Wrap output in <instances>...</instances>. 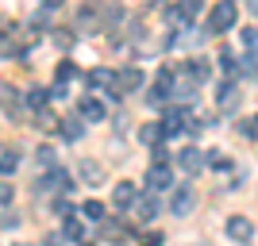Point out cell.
<instances>
[{
	"label": "cell",
	"instance_id": "obj_1",
	"mask_svg": "<svg viewBox=\"0 0 258 246\" xmlns=\"http://www.w3.org/2000/svg\"><path fill=\"white\" fill-rule=\"evenodd\" d=\"M235 23H239V8L231 4V0H216V8L208 12V31L224 35V31H231Z\"/></svg>",
	"mask_w": 258,
	"mask_h": 246
},
{
	"label": "cell",
	"instance_id": "obj_2",
	"mask_svg": "<svg viewBox=\"0 0 258 246\" xmlns=\"http://www.w3.org/2000/svg\"><path fill=\"white\" fill-rule=\"evenodd\" d=\"M224 235L235 246H250L254 242V219H250V215H231L224 223Z\"/></svg>",
	"mask_w": 258,
	"mask_h": 246
},
{
	"label": "cell",
	"instance_id": "obj_3",
	"mask_svg": "<svg viewBox=\"0 0 258 246\" xmlns=\"http://www.w3.org/2000/svg\"><path fill=\"white\" fill-rule=\"evenodd\" d=\"M193 208H197L193 185H173V189H170V215L185 219V215H193Z\"/></svg>",
	"mask_w": 258,
	"mask_h": 246
},
{
	"label": "cell",
	"instance_id": "obj_4",
	"mask_svg": "<svg viewBox=\"0 0 258 246\" xmlns=\"http://www.w3.org/2000/svg\"><path fill=\"white\" fill-rule=\"evenodd\" d=\"M143 185H147L151 193H170V189H173V170H170V161H151V170H147Z\"/></svg>",
	"mask_w": 258,
	"mask_h": 246
},
{
	"label": "cell",
	"instance_id": "obj_5",
	"mask_svg": "<svg viewBox=\"0 0 258 246\" xmlns=\"http://www.w3.org/2000/svg\"><path fill=\"white\" fill-rule=\"evenodd\" d=\"M143 69H135V65H123L116 73V81H112V97H127V93H139L143 89Z\"/></svg>",
	"mask_w": 258,
	"mask_h": 246
},
{
	"label": "cell",
	"instance_id": "obj_6",
	"mask_svg": "<svg viewBox=\"0 0 258 246\" xmlns=\"http://www.w3.org/2000/svg\"><path fill=\"white\" fill-rule=\"evenodd\" d=\"M135 200H139V185L135 181H119L116 189H112V208H119V212L135 208Z\"/></svg>",
	"mask_w": 258,
	"mask_h": 246
},
{
	"label": "cell",
	"instance_id": "obj_7",
	"mask_svg": "<svg viewBox=\"0 0 258 246\" xmlns=\"http://www.w3.org/2000/svg\"><path fill=\"white\" fill-rule=\"evenodd\" d=\"M70 189V173L58 170V166H50V170L39 177V193H66Z\"/></svg>",
	"mask_w": 258,
	"mask_h": 246
},
{
	"label": "cell",
	"instance_id": "obj_8",
	"mask_svg": "<svg viewBox=\"0 0 258 246\" xmlns=\"http://www.w3.org/2000/svg\"><path fill=\"white\" fill-rule=\"evenodd\" d=\"M177 166H181L185 173H201L208 166V154L197 150V146H185V150H177Z\"/></svg>",
	"mask_w": 258,
	"mask_h": 246
},
{
	"label": "cell",
	"instance_id": "obj_9",
	"mask_svg": "<svg viewBox=\"0 0 258 246\" xmlns=\"http://www.w3.org/2000/svg\"><path fill=\"white\" fill-rule=\"evenodd\" d=\"M197 16H201V0H177V4L170 8V20L181 23V27H189Z\"/></svg>",
	"mask_w": 258,
	"mask_h": 246
},
{
	"label": "cell",
	"instance_id": "obj_10",
	"mask_svg": "<svg viewBox=\"0 0 258 246\" xmlns=\"http://www.w3.org/2000/svg\"><path fill=\"white\" fill-rule=\"evenodd\" d=\"M166 139H170V135H166V127H162V119H158V123H143V127H139V142H147L151 150H158Z\"/></svg>",
	"mask_w": 258,
	"mask_h": 246
},
{
	"label": "cell",
	"instance_id": "obj_11",
	"mask_svg": "<svg viewBox=\"0 0 258 246\" xmlns=\"http://www.w3.org/2000/svg\"><path fill=\"white\" fill-rule=\"evenodd\" d=\"M77 116L85 119V123H100V119H104L108 112H104V104H100L97 97H85L81 104H77Z\"/></svg>",
	"mask_w": 258,
	"mask_h": 246
},
{
	"label": "cell",
	"instance_id": "obj_12",
	"mask_svg": "<svg viewBox=\"0 0 258 246\" xmlns=\"http://www.w3.org/2000/svg\"><path fill=\"white\" fill-rule=\"evenodd\" d=\"M216 100H220L224 112H235V108H239V85H235V81H224V85L216 89Z\"/></svg>",
	"mask_w": 258,
	"mask_h": 246
},
{
	"label": "cell",
	"instance_id": "obj_13",
	"mask_svg": "<svg viewBox=\"0 0 258 246\" xmlns=\"http://www.w3.org/2000/svg\"><path fill=\"white\" fill-rule=\"evenodd\" d=\"M189 81H197V85H205L208 77H212V69H208V62L205 58H193V62H185V69H181Z\"/></svg>",
	"mask_w": 258,
	"mask_h": 246
},
{
	"label": "cell",
	"instance_id": "obj_14",
	"mask_svg": "<svg viewBox=\"0 0 258 246\" xmlns=\"http://www.w3.org/2000/svg\"><path fill=\"white\" fill-rule=\"evenodd\" d=\"M131 212H135V219H139V223H151L154 215H158V200H154V196H139Z\"/></svg>",
	"mask_w": 258,
	"mask_h": 246
},
{
	"label": "cell",
	"instance_id": "obj_15",
	"mask_svg": "<svg viewBox=\"0 0 258 246\" xmlns=\"http://www.w3.org/2000/svg\"><path fill=\"white\" fill-rule=\"evenodd\" d=\"M77 177L89 181V185H100V181H104V170H100L93 158H85V161H77Z\"/></svg>",
	"mask_w": 258,
	"mask_h": 246
},
{
	"label": "cell",
	"instance_id": "obj_16",
	"mask_svg": "<svg viewBox=\"0 0 258 246\" xmlns=\"http://www.w3.org/2000/svg\"><path fill=\"white\" fill-rule=\"evenodd\" d=\"M16 166H20V150L0 142V173H16Z\"/></svg>",
	"mask_w": 258,
	"mask_h": 246
},
{
	"label": "cell",
	"instance_id": "obj_17",
	"mask_svg": "<svg viewBox=\"0 0 258 246\" xmlns=\"http://www.w3.org/2000/svg\"><path fill=\"white\" fill-rule=\"evenodd\" d=\"M62 135H66V142H77L81 135H85V119H81V116L66 119V123H62Z\"/></svg>",
	"mask_w": 258,
	"mask_h": 246
},
{
	"label": "cell",
	"instance_id": "obj_18",
	"mask_svg": "<svg viewBox=\"0 0 258 246\" xmlns=\"http://www.w3.org/2000/svg\"><path fill=\"white\" fill-rule=\"evenodd\" d=\"M112 81H116V73H108V69H93V73H89V89H93V93L112 89Z\"/></svg>",
	"mask_w": 258,
	"mask_h": 246
},
{
	"label": "cell",
	"instance_id": "obj_19",
	"mask_svg": "<svg viewBox=\"0 0 258 246\" xmlns=\"http://www.w3.org/2000/svg\"><path fill=\"white\" fill-rule=\"evenodd\" d=\"M81 215H85L89 223H104V204L100 200H85L81 204Z\"/></svg>",
	"mask_w": 258,
	"mask_h": 246
},
{
	"label": "cell",
	"instance_id": "obj_20",
	"mask_svg": "<svg viewBox=\"0 0 258 246\" xmlns=\"http://www.w3.org/2000/svg\"><path fill=\"white\" fill-rule=\"evenodd\" d=\"M77 77V65L74 62H58V69H54V85H70Z\"/></svg>",
	"mask_w": 258,
	"mask_h": 246
},
{
	"label": "cell",
	"instance_id": "obj_21",
	"mask_svg": "<svg viewBox=\"0 0 258 246\" xmlns=\"http://www.w3.org/2000/svg\"><path fill=\"white\" fill-rule=\"evenodd\" d=\"M239 65H243V62H239V58H235L231 50H224V54H220V69H224L227 77H235V73H239Z\"/></svg>",
	"mask_w": 258,
	"mask_h": 246
},
{
	"label": "cell",
	"instance_id": "obj_22",
	"mask_svg": "<svg viewBox=\"0 0 258 246\" xmlns=\"http://www.w3.org/2000/svg\"><path fill=\"white\" fill-rule=\"evenodd\" d=\"M66 238H74V242H81V238H85V227H81V219H74V215H70V219H66Z\"/></svg>",
	"mask_w": 258,
	"mask_h": 246
},
{
	"label": "cell",
	"instance_id": "obj_23",
	"mask_svg": "<svg viewBox=\"0 0 258 246\" xmlns=\"http://www.w3.org/2000/svg\"><path fill=\"white\" fill-rule=\"evenodd\" d=\"M46 100H50V93H46V89H31V93H27V104L39 108V112L46 108Z\"/></svg>",
	"mask_w": 258,
	"mask_h": 246
},
{
	"label": "cell",
	"instance_id": "obj_24",
	"mask_svg": "<svg viewBox=\"0 0 258 246\" xmlns=\"http://www.w3.org/2000/svg\"><path fill=\"white\" fill-rule=\"evenodd\" d=\"M39 127H43V131H58L62 123H58V116H54L50 108H43V112H39Z\"/></svg>",
	"mask_w": 258,
	"mask_h": 246
},
{
	"label": "cell",
	"instance_id": "obj_25",
	"mask_svg": "<svg viewBox=\"0 0 258 246\" xmlns=\"http://www.w3.org/2000/svg\"><path fill=\"white\" fill-rule=\"evenodd\" d=\"M239 131H243L247 139H258V112H254V116H247V119H243V123H239Z\"/></svg>",
	"mask_w": 258,
	"mask_h": 246
},
{
	"label": "cell",
	"instance_id": "obj_26",
	"mask_svg": "<svg viewBox=\"0 0 258 246\" xmlns=\"http://www.w3.org/2000/svg\"><path fill=\"white\" fill-rule=\"evenodd\" d=\"M208 166H216V170H231V158L220 154V150H208Z\"/></svg>",
	"mask_w": 258,
	"mask_h": 246
},
{
	"label": "cell",
	"instance_id": "obj_27",
	"mask_svg": "<svg viewBox=\"0 0 258 246\" xmlns=\"http://www.w3.org/2000/svg\"><path fill=\"white\" fill-rule=\"evenodd\" d=\"M43 246H77V242H74V238H66V231H50Z\"/></svg>",
	"mask_w": 258,
	"mask_h": 246
},
{
	"label": "cell",
	"instance_id": "obj_28",
	"mask_svg": "<svg viewBox=\"0 0 258 246\" xmlns=\"http://www.w3.org/2000/svg\"><path fill=\"white\" fill-rule=\"evenodd\" d=\"M0 104L8 108V112H16V108H20V97H12V89H0Z\"/></svg>",
	"mask_w": 258,
	"mask_h": 246
},
{
	"label": "cell",
	"instance_id": "obj_29",
	"mask_svg": "<svg viewBox=\"0 0 258 246\" xmlns=\"http://www.w3.org/2000/svg\"><path fill=\"white\" fill-rule=\"evenodd\" d=\"M35 154H39V166H43V170H50V166H54V150L50 146H39Z\"/></svg>",
	"mask_w": 258,
	"mask_h": 246
},
{
	"label": "cell",
	"instance_id": "obj_30",
	"mask_svg": "<svg viewBox=\"0 0 258 246\" xmlns=\"http://www.w3.org/2000/svg\"><path fill=\"white\" fill-rule=\"evenodd\" d=\"M243 43H247V50H258V27H247V31H243Z\"/></svg>",
	"mask_w": 258,
	"mask_h": 246
},
{
	"label": "cell",
	"instance_id": "obj_31",
	"mask_svg": "<svg viewBox=\"0 0 258 246\" xmlns=\"http://www.w3.org/2000/svg\"><path fill=\"white\" fill-rule=\"evenodd\" d=\"M54 212L62 215V219H70V215H74V208H70V200H62V196H58V200H54Z\"/></svg>",
	"mask_w": 258,
	"mask_h": 246
},
{
	"label": "cell",
	"instance_id": "obj_32",
	"mask_svg": "<svg viewBox=\"0 0 258 246\" xmlns=\"http://www.w3.org/2000/svg\"><path fill=\"white\" fill-rule=\"evenodd\" d=\"M0 54H4V58H12V54H16V46L8 43V35H4V31H0Z\"/></svg>",
	"mask_w": 258,
	"mask_h": 246
},
{
	"label": "cell",
	"instance_id": "obj_33",
	"mask_svg": "<svg viewBox=\"0 0 258 246\" xmlns=\"http://www.w3.org/2000/svg\"><path fill=\"white\" fill-rule=\"evenodd\" d=\"M12 196H16V189H12V185H8V181H0V204H8V200H12Z\"/></svg>",
	"mask_w": 258,
	"mask_h": 246
},
{
	"label": "cell",
	"instance_id": "obj_34",
	"mask_svg": "<svg viewBox=\"0 0 258 246\" xmlns=\"http://www.w3.org/2000/svg\"><path fill=\"white\" fill-rule=\"evenodd\" d=\"M143 246H162V235H158V231H151V235L143 238Z\"/></svg>",
	"mask_w": 258,
	"mask_h": 246
},
{
	"label": "cell",
	"instance_id": "obj_35",
	"mask_svg": "<svg viewBox=\"0 0 258 246\" xmlns=\"http://www.w3.org/2000/svg\"><path fill=\"white\" fill-rule=\"evenodd\" d=\"M247 4H250V12H258V0H247Z\"/></svg>",
	"mask_w": 258,
	"mask_h": 246
},
{
	"label": "cell",
	"instance_id": "obj_36",
	"mask_svg": "<svg viewBox=\"0 0 258 246\" xmlns=\"http://www.w3.org/2000/svg\"><path fill=\"white\" fill-rule=\"evenodd\" d=\"M16 246H27V242H16Z\"/></svg>",
	"mask_w": 258,
	"mask_h": 246
},
{
	"label": "cell",
	"instance_id": "obj_37",
	"mask_svg": "<svg viewBox=\"0 0 258 246\" xmlns=\"http://www.w3.org/2000/svg\"><path fill=\"white\" fill-rule=\"evenodd\" d=\"M77 246H85V242H77Z\"/></svg>",
	"mask_w": 258,
	"mask_h": 246
}]
</instances>
